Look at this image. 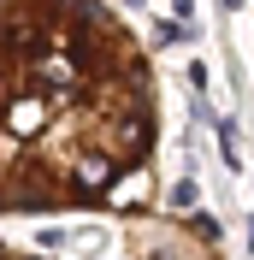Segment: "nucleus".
Instances as JSON below:
<instances>
[{
	"label": "nucleus",
	"mask_w": 254,
	"mask_h": 260,
	"mask_svg": "<svg viewBox=\"0 0 254 260\" xmlns=\"http://www.w3.org/2000/svg\"><path fill=\"white\" fill-rule=\"evenodd\" d=\"M0 260H48V254H30V248H6L0 243Z\"/></svg>",
	"instance_id": "obj_3"
},
{
	"label": "nucleus",
	"mask_w": 254,
	"mask_h": 260,
	"mask_svg": "<svg viewBox=\"0 0 254 260\" xmlns=\"http://www.w3.org/2000/svg\"><path fill=\"white\" fill-rule=\"evenodd\" d=\"M160 77L112 0H0V219H142Z\"/></svg>",
	"instance_id": "obj_1"
},
{
	"label": "nucleus",
	"mask_w": 254,
	"mask_h": 260,
	"mask_svg": "<svg viewBox=\"0 0 254 260\" xmlns=\"http://www.w3.org/2000/svg\"><path fill=\"white\" fill-rule=\"evenodd\" d=\"M130 260H219V254H213L207 225L189 231V225H148V219H136Z\"/></svg>",
	"instance_id": "obj_2"
}]
</instances>
